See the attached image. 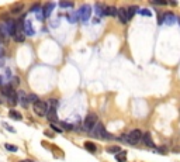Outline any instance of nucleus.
Wrapping results in <instances>:
<instances>
[{
	"mask_svg": "<svg viewBox=\"0 0 180 162\" xmlns=\"http://www.w3.org/2000/svg\"><path fill=\"white\" fill-rule=\"evenodd\" d=\"M59 6H61V7L70 9V7H73V3H72V2H61V3H59Z\"/></svg>",
	"mask_w": 180,
	"mask_h": 162,
	"instance_id": "nucleus-22",
	"label": "nucleus"
},
{
	"mask_svg": "<svg viewBox=\"0 0 180 162\" xmlns=\"http://www.w3.org/2000/svg\"><path fill=\"white\" fill-rule=\"evenodd\" d=\"M176 16L175 14H172V13H166L165 16H163V17H161V19H159V24H163V23H165V24H173V23L176 21Z\"/></svg>",
	"mask_w": 180,
	"mask_h": 162,
	"instance_id": "nucleus-6",
	"label": "nucleus"
},
{
	"mask_svg": "<svg viewBox=\"0 0 180 162\" xmlns=\"http://www.w3.org/2000/svg\"><path fill=\"white\" fill-rule=\"evenodd\" d=\"M107 151L110 152V154H118V152L121 151V148L117 147V145H114V147H110V148H108Z\"/></svg>",
	"mask_w": 180,
	"mask_h": 162,
	"instance_id": "nucleus-20",
	"label": "nucleus"
},
{
	"mask_svg": "<svg viewBox=\"0 0 180 162\" xmlns=\"http://www.w3.org/2000/svg\"><path fill=\"white\" fill-rule=\"evenodd\" d=\"M20 162H34V161H30V159H23V161H20Z\"/></svg>",
	"mask_w": 180,
	"mask_h": 162,
	"instance_id": "nucleus-30",
	"label": "nucleus"
},
{
	"mask_svg": "<svg viewBox=\"0 0 180 162\" xmlns=\"http://www.w3.org/2000/svg\"><path fill=\"white\" fill-rule=\"evenodd\" d=\"M2 83H3V81H2V76H0V85H2Z\"/></svg>",
	"mask_w": 180,
	"mask_h": 162,
	"instance_id": "nucleus-31",
	"label": "nucleus"
},
{
	"mask_svg": "<svg viewBox=\"0 0 180 162\" xmlns=\"http://www.w3.org/2000/svg\"><path fill=\"white\" fill-rule=\"evenodd\" d=\"M51 128L54 130V131H58V133H62V128H59V127H56L55 124H51Z\"/></svg>",
	"mask_w": 180,
	"mask_h": 162,
	"instance_id": "nucleus-27",
	"label": "nucleus"
},
{
	"mask_svg": "<svg viewBox=\"0 0 180 162\" xmlns=\"http://www.w3.org/2000/svg\"><path fill=\"white\" fill-rule=\"evenodd\" d=\"M97 121H99V117L96 113H89L85 118V123H83V127H85L87 131H93L94 127L97 125Z\"/></svg>",
	"mask_w": 180,
	"mask_h": 162,
	"instance_id": "nucleus-1",
	"label": "nucleus"
},
{
	"mask_svg": "<svg viewBox=\"0 0 180 162\" xmlns=\"http://www.w3.org/2000/svg\"><path fill=\"white\" fill-rule=\"evenodd\" d=\"M3 125H4V127H6V128H7V130H9V131H11V133H14V131H16V130L13 128V127H9V125L6 124V123H3Z\"/></svg>",
	"mask_w": 180,
	"mask_h": 162,
	"instance_id": "nucleus-29",
	"label": "nucleus"
},
{
	"mask_svg": "<svg viewBox=\"0 0 180 162\" xmlns=\"http://www.w3.org/2000/svg\"><path fill=\"white\" fill-rule=\"evenodd\" d=\"M154 4H158V6H166L168 2H154Z\"/></svg>",
	"mask_w": 180,
	"mask_h": 162,
	"instance_id": "nucleus-28",
	"label": "nucleus"
},
{
	"mask_svg": "<svg viewBox=\"0 0 180 162\" xmlns=\"http://www.w3.org/2000/svg\"><path fill=\"white\" fill-rule=\"evenodd\" d=\"M117 11H118V9H115L114 6H106V13L107 16H117Z\"/></svg>",
	"mask_w": 180,
	"mask_h": 162,
	"instance_id": "nucleus-15",
	"label": "nucleus"
},
{
	"mask_svg": "<svg viewBox=\"0 0 180 162\" xmlns=\"http://www.w3.org/2000/svg\"><path fill=\"white\" fill-rule=\"evenodd\" d=\"M135 13H138V7L136 6H129V7H127V14H128V20L132 19V16L135 14Z\"/></svg>",
	"mask_w": 180,
	"mask_h": 162,
	"instance_id": "nucleus-17",
	"label": "nucleus"
},
{
	"mask_svg": "<svg viewBox=\"0 0 180 162\" xmlns=\"http://www.w3.org/2000/svg\"><path fill=\"white\" fill-rule=\"evenodd\" d=\"M47 118H48V121H49V123L58 121V114H56V110H49V109H48Z\"/></svg>",
	"mask_w": 180,
	"mask_h": 162,
	"instance_id": "nucleus-10",
	"label": "nucleus"
},
{
	"mask_svg": "<svg viewBox=\"0 0 180 162\" xmlns=\"http://www.w3.org/2000/svg\"><path fill=\"white\" fill-rule=\"evenodd\" d=\"M24 33L28 34V35H34V34H35V30L31 28V23L30 21L24 23Z\"/></svg>",
	"mask_w": 180,
	"mask_h": 162,
	"instance_id": "nucleus-13",
	"label": "nucleus"
},
{
	"mask_svg": "<svg viewBox=\"0 0 180 162\" xmlns=\"http://www.w3.org/2000/svg\"><path fill=\"white\" fill-rule=\"evenodd\" d=\"M2 93H3L4 96H7V97H10L11 95H14V90H13V86L11 85H7V86H4L3 90H2Z\"/></svg>",
	"mask_w": 180,
	"mask_h": 162,
	"instance_id": "nucleus-12",
	"label": "nucleus"
},
{
	"mask_svg": "<svg viewBox=\"0 0 180 162\" xmlns=\"http://www.w3.org/2000/svg\"><path fill=\"white\" fill-rule=\"evenodd\" d=\"M34 109V113L37 116H40V117H45L48 113V103L47 102H42V100H38V102H35L33 106Z\"/></svg>",
	"mask_w": 180,
	"mask_h": 162,
	"instance_id": "nucleus-2",
	"label": "nucleus"
},
{
	"mask_svg": "<svg viewBox=\"0 0 180 162\" xmlns=\"http://www.w3.org/2000/svg\"><path fill=\"white\" fill-rule=\"evenodd\" d=\"M59 124H61V127H62V130H72V128H73V127H72V125H70V124H66V123H63V121H61V123H59Z\"/></svg>",
	"mask_w": 180,
	"mask_h": 162,
	"instance_id": "nucleus-24",
	"label": "nucleus"
},
{
	"mask_svg": "<svg viewBox=\"0 0 180 162\" xmlns=\"http://www.w3.org/2000/svg\"><path fill=\"white\" fill-rule=\"evenodd\" d=\"M17 100L20 102V104H21L23 107H27V106H28V97L26 96V93H24V92H21L19 96H17Z\"/></svg>",
	"mask_w": 180,
	"mask_h": 162,
	"instance_id": "nucleus-11",
	"label": "nucleus"
},
{
	"mask_svg": "<svg viewBox=\"0 0 180 162\" xmlns=\"http://www.w3.org/2000/svg\"><path fill=\"white\" fill-rule=\"evenodd\" d=\"M4 147H6L7 151H11V152H17V149H19V148L16 147V145H13V144H6Z\"/></svg>",
	"mask_w": 180,
	"mask_h": 162,
	"instance_id": "nucleus-21",
	"label": "nucleus"
},
{
	"mask_svg": "<svg viewBox=\"0 0 180 162\" xmlns=\"http://www.w3.org/2000/svg\"><path fill=\"white\" fill-rule=\"evenodd\" d=\"M54 7H55V3H48L44 6V9H42V17H49L52 13V10H54Z\"/></svg>",
	"mask_w": 180,
	"mask_h": 162,
	"instance_id": "nucleus-8",
	"label": "nucleus"
},
{
	"mask_svg": "<svg viewBox=\"0 0 180 162\" xmlns=\"http://www.w3.org/2000/svg\"><path fill=\"white\" fill-rule=\"evenodd\" d=\"M117 16L120 17V21H121L122 24H127V21H128V14H127V9H125V7L118 9Z\"/></svg>",
	"mask_w": 180,
	"mask_h": 162,
	"instance_id": "nucleus-7",
	"label": "nucleus"
},
{
	"mask_svg": "<svg viewBox=\"0 0 180 162\" xmlns=\"http://www.w3.org/2000/svg\"><path fill=\"white\" fill-rule=\"evenodd\" d=\"M142 140H143V142L146 144L148 147L155 148V144H154V141H152V137H151V134H149V133L142 134Z\"/></svg>",
	"mask_w": 180,
	"mask_h": 162,
	"instance_id": "nucleus-9",
	"label": "nucleus"
},
{
	"mask_svg": "<svg viewBox=\"0 0 180 162\" xmlns=\"http://www.w3.org/2000/svg\"><path fill=\"white\" fill-rule=\"evenodd\" d=\"M47 103H48V109H49V110H56V109H58V106H59L58 100H55V99L48 100Z\"/></svg>",
	"mask_w": 180,
	"mask_h": 162,
	"instance_id": "nucleus-16",
	"label": "nucleus"
},
{
	"mask_svg": "<svg viewBox=\"0 0 180 162\" xmlns=\"http://www.w3.org/2000/svg\"><path fill=\"white\" fill-rule=\"evenodd\" d=\"M9 117H10V118H14V120H21L23 116L20 114L17 110H10V111H9Z\"/></svg>",
	"mask_w": 180,
	"mask_h": 162,
	"instance_id": "nucleus-19",
	"label": "nucleus"
},
{
	"mask_svg": "<svg viewBox=\"0 0 180 162\" xmlns=\"http://www.w3.org/2000/svg\"><path fill=\"white\" fill-rule=\"evenodd\" d=\"M85 148L87 149V151H90V152H96V151H97V145H96L94 142H90V141H86V142H85Z\"/></svg>",
	"mask_w": 180,
	"mask_h": 162,
	"instance_id": "nucleus-14",
	"label": "nucleus"
},
{
	"mask_svg": "<svg viewBox=\"0 0 180 162\" xmlns=\"http://www.w3.org/2000/svg\"><path fill=\"white\" fill-rule=\"evenodd\" d=\"M76 14H77V19L80 20V21L86 23L90 19V16H92V7L89 4H83V6H80V9H79V11H77Z\"/></svg>",
	"mask_w": 180,
	"mask_h": 162,
	"instance_id": "nucleus-3",
	"label": "nucleus"
},
{
	"mask_svg": "<svg viewBox=\"0 0 180 162\" xmlns=\"http://www.w3.org/2000/svg\"><path fill=\"white\" fill-rule=\"evenodd\" d=\"M20 9H23V4H17V6H13V7H11V13H19Z\"/></svg>",
	"mask_w": 180,
	"mask_h": 162,
	"instance_id": "nucleus-25",
	"label": "nucleus"
},
{
	"mask_svg": "<svg viewBox=\"0 0 180 162\" xmlns=\"http://www.w3.org/2000/svg\"><path fill=\"white\" fill-rule=\"evenodd\" d=\"M138 13H139V14H142V16H146V17H151V16H152V13L149 10H146V9H142V10H139Z\"/></svg>",
	"mask_w": 180,
	"mask_h": 162,
	"instance_id": "nucleus-23",
	"label": "nucleus"
},
{
	"mask_svg": "<svg viewBox=\"0 0 180 162\" xmlns=\"http://www.w3.org/2000/svg\"><path fill=\"white\" fill-rule=\"evenodd\" d=\"M28 102H33V103H35V102H38V97L35 95H30L28 96Z\"/></svg>",
	"mask_w": 180,
	"mask_h": 162,
	"instance_id": "nucleus-26",
	"label": "nucleus"
},
{
	"mask_svg": "<svg viewBox=\"0 0 180 162\" xmlns=\"http://www.w3.org/2000/svg\"><path fill=\"white\" fill-rule=\"evenodd\" d=\"M115 159H117V162H125L127 161V152L120 151L117 155H115Z\"/></svg>",
	"mask_w": 180,
	"mask_h": 162,
	"instance_id": "nucleus-18",
	"label": "nucleus"
},
{
	"mask_svg": "<svg viewBox=\"0 0 180 162\" xmlns=\"http://www.w3.org/2000/svg\"><path fill=\"white\" fill-rule=\"evenodd\" d=\"M142 138V133H141V130H132L129 134L125 135V141L131 145H135V144L139 142V140Z\"/></svg>",
	"mask_w": 180,
	"mask_h": 162,
	"instance_id": "nucleus-4",
	"label": "nucleus"
},
{
	"mask_svg": "<svg viewBox=\"0 0 180 162\" xmlns=\"http://www.w3.org/2000/svg\"><path fill=\"white\" fill-rule=\"evenodd\" d=\"M92 133L94 134V137H99V138H104V140H110L111 138V135L106 131V128H104V125L101 123H97V125L94 127Z\"/></svg>",
	"mask_w": 180,
	"mask_h": 162,
	"instance_id": "nucleus-5",
	"label": "nucleus"
}]
</instances>
